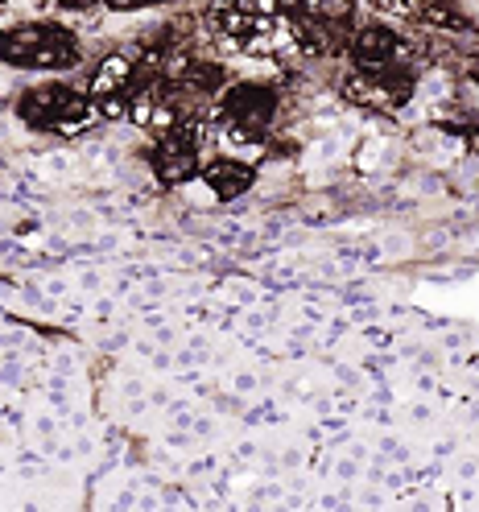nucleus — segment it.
Returning a JSON list of instances; mask_svg holds the SVG:
<instances>
[{"label":"nucleus","mask_w":479,"mask_h":512,"mask_svg":"<svg viewBox=\"0 0 479 512\" xmlns=\"http://www.w3.org/2000/svg\"><path fill=\"white\" fill-rule=\"evenodd\" d=\"M0 58L13 62V67H46V71H62L79 62V46L75 38H67L58 25H21L0 34Z\"/></svg>","instance_id":"obj_1"},{"label":"nucleus","mask_w":479,"mask_h":512,"mask_svg":"<svg viewBox=\"0 0 479 512\" xmlns=\"http://www.w3.org/2000/svg\"><path fill=\"white\" fill-rule=\"evenodd\" d=\"M21 116L38 128H50V133H75V128L91 124L95 104L71 87H42L21 100Z\"/></svg>","instance_id":"obj_2"},{"label":"nucleus","mask_w":479,"mask_h":512,"mask_svg":"<svg viewBox=\"0 0 479 512\" xmlns=\"http://www.w3.org/2000/svg\"><path fill=\"white\" fill-rule=\"evenodd\" d=\"M273 108H277V100H273L269 87H261V83H240V87H232L228 95H223L219 116L228 120L232 141H257L261 128L273 120Z\"/></svg>","instance_id":"obj_3"},{"label":"nucleus","mask_w":479,"mask_h":512,"mask_svg":"<svg viewBox=\"0 0 479 512\" xmlns=\"http://www.w3.org/2000/svg\"><path fill=\"white\" fill-rule=\"evenodd\" d=\"M153 162H157V174H162L166 182H186L199 170V124L190 116L174 120L170 133L162 137V145H157Z\"/></svg>","instance_id":"obj_4"},{"label":"nucleus","mask_w":479,"mask_h":512,"mask_svg":"<svg viewBox=\"0 0 479 512\" xmlns=\"http://www.w3.org/2000/svg\"><path fill=\"white\" fill-rule=\"evenodd\" d=\"M351 54H356V67L364 75H380L385 67H393V62H405V46L380 25L364 29V34L356 38V46H351Z\"/></svg>","instance_id":"obj_5"},{"label":"nucleus","mask_w":479,"mask_h":512,"mask_svg":"<svg viewBox=\"0 0 479 512\" xmlns=\"http://www.w3.org/2000/svg\"><path fill=\"white\" fill-rule=\"evenodd\" d=\"M207 186L215 190L219 199H236L252 186V170L240 162H211L207 166Z\"/></svg>","instance_id":"obj_6"},{"label":"nucleus","mask_w":479,"mask_h":512,"mask_svg":"<svg viewBox=\"0 0 479 512\" xmlns=\"http://www.w3.org/2000/svg\"><path fill=\"white\" fill-rule=\"evenodd\" d=\"M95 5H104V0H58L62 13H91Z\"/></svg>","instance_id":"obj_7"},{"label":"nucleus","mask_w":479,"mask_h":512,"mask_svg":"<svg viewBox=\"0 0 479 512\" xmlns=\"http://www.w3.org/2000/svg\"><path fill=\"white\" fill-rule=\"evenodd\" d=\"M108 9H141V5H157V0H104Z\"/></svg>","instance_id":"obj_8"},{"label":"nucleus","mask_w":479,"mask_h":512,"mask_svg":"<svg viewBox=\"0 0 479 512\" xmlns=\"http://www.w3.org/2000/svg\"><path fill=\"white\" fill-rule=\"evenodd\" d=\"M467 141H471V149H475V153H479V128H475V133H471V137H467Z\"/></svg>","instance_id":"obj_9"}]
</instances>
